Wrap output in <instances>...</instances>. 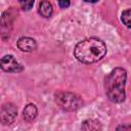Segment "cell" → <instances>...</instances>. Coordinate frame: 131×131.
Masks as SVG:
<instances>
[{"mask_svg":"<svg viewBox=\"0 0 131 131\" xmlns=\"http://www.w3.org/2000/svg\"><path fill=\"white\" fill-rule=\"evenodd\" d=\"M84 1H86V2H91V3H94V2H96V1H98V0H84Z\"/></svg>","mask_w":131,"mask_h":131,"instance_id":"5bb4252c","label":"cell"},{"mask_svg":"<svg viewBox=\"0 0 131 131\" xmlns=\"http://www.w3.org/2000/svg\"><path fill=\"white\" fill-rule=\"evenodd\" d=\"M56 103L64 111H76L82 104V98L72 92H59L56 94Z\"/></svg>","mask_w":131,"mask_h":131,"instance_id":"3957f363","label":"cell"},{"mask_svg":"<svg viewBox=\"0 0 131 131\" xmlns=\"http://www.w3.org/2000/svg\"><path fill=\"white\" fill-rule=\"evenodd\" d=\"M105 53L106 46L98 38H89L80 41L74 49L75 57L83 63L97 62L104 57Z\"/></svg>","mask_w":131,"mask_h":131,"instance_id":"6da1fadb","label":"cell"},{"mask_svg":"<svg viewBox=\"0 0 131 131\" xmlns=\"http://www.w3.org/2000/svg\"><path fill=\"white\" fill-rule=\"evenodd\" d=\"M17 47L25 52H30L33 51L37 48V43L33 38L30 37H23L18 39L17 41Z\"/></svg>","mask_w":131,"mask_h":131,"instance_id":"8992f818","label":"cell"},{"mask_svg":"<svg viewBox=\"0 0 131 131\" xmlns=\"http://www.w3.org/2000/svg\"><path fill=\"white\" fill-rule=\"evenodd\" d=\"M35 0H19V4L24 10H30L34 5Z\"/></svg>","mask_w":131,"mask_h":131,"instance_id":"8fae6325","label":"cell"},{"mask_svg":"<svg viewBox=\"0 0 131 131\" xmlns=\"http://www.w3.org/2000/svg\"><path fill=\"white\" fill-rule=\"evenodd\" d=\"M57 2H58L59 7H61V8H68L71 4L70 0H57Z\"/></svg>","mask_w":131,"mask_h":131,"instance_id":"7c38bea8","label":"cell"},{"mask_svg":"<svg viewBox=\"0 0 131 131\" xmlns=\"http://www.w3.org/2000/svg\"><path fill=\"white\" fill-rule=\"evenodd\" d=\"M81 128L83 130H98V129H101V126L98 121L87 120V121L83 122V125Z\"/></svg>","mask_w":131,"mask_h":131,"instance_id":"9c48e42d","label":"cell"},{"mask_svg":"<svg viewBox=\"0 0 131 131\" xmlns=\"http://www.w3.org/2000/svg\"><path fill=\"white\" fill-rule=\"evenodd\" d=\"M121 129H123V130H131V125H124V126H119V127L117 128V130H121Z\"/></svg>","mask_w":131,"mask_h":131,"instance_id":"4fadbf2b","label":"cell"},{"mask_svg":"<svg viewBox=\"0 0 131 131\" xmlns=\"http://www.w3.org/2000/svg\"><path fill=\"white\" fill-rule=\"evenodd\" d=\"M17 115V110L12 103H5L1 107V122L4 125L11 124Z\"/></svg>","mask_w":131,"mask_h":131,"instance_id":"5b68a950","label":"cell"},{"mask_svg":"<svg viewBox=\"0 0 131 131\" xmlns=\"http://www.w3.org/2000/svg\"><path fill=\"white\" fill-rule=\"evenodd\" d=\"M121 20L122 23L131 29V9H127V10H124L121 14Z\"/></svg>","mask_w":131,"mask_h":131,"instance_id":"30bf717a","label":"cell"},{"mask_svg":"<svg viewBox=\"0 0 131 131\" xmlns=\"http://www.w3.org/2000/svg\"><path fill=\"white\" fill-rule=\"evenodd\" d=\"M127 79L126 70L123 68H115L104 80V89L107 98L116 103L125 100V84Z\"/></svg>","mask_w":131,"mask_h":131,"instance_id":"7a4b0ae2","label":"cell"},{"mask_svg":"<svg viewBox=\"0 0 131 131\" xmlns=\"http://www.w3.org/2000/svg\"><path fill=\"white\" fill-rule=\"evenodd\" d=\"M38 12L43 17H50L52 15V12H53V8H52L51 3L49 1H47V0L41 1L40 4H39Z\"/></svg>","mask_w":131,"mask_h":131,"instance_id":"ba28073f","label":"cell"},{"mask_svg":"<svg viewBox=\"0 0 131 131\" xmlns=\"http://www.w3.org/2000/svg\"><path fill=\"white\" fill-rule=\"evenodd\" d=\"M1 68L8 73H19L23 71L21 64L12 55H5L1 58Z\"/></svg>","mask_w":131,"mask_h":131,"instance_id":"277c9868","label":"cell"},{"mask_svg":"<svg viewBox=\"0 0 131 131\" xmlns=\"http://www.w3.org/2000/svg\"><path fill=\"white\" fill-rule=\"evenodd\" d=\"M37 114H38V111H37L36 105L33 104V103H30V104H28V105L24 108L23 117H24V120H25V121L31 122V121H33V120L37 117Z\"/></svg>","mask_w":131,"mask_h":131,"instance_id":"52a82bcc","label":"cell"}]
</instances>
